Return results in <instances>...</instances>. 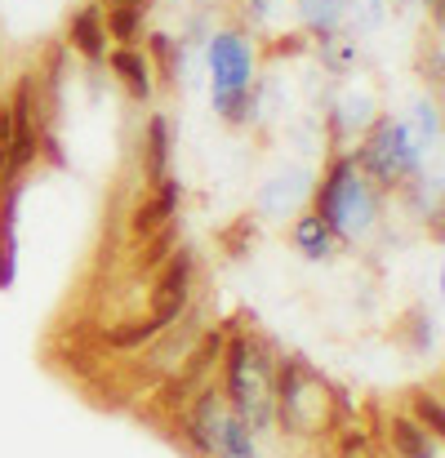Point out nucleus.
Instances as JSON below:
<instances>
[{
    "mask_svg": "<svg viewBox=\"0 0 445 458\" xmlns=\"http://www.w3.org/2000/svg\"><path fill=\"white\" fill-rule=\"evenodd\" d=\"M223 396L250 432H272L277 383H272V356L259 338H232L223 347Z\"/></svg>",
    "mask_w": 445,
    "mask_h": 458,
    "instance_id": "nucleus-1",
    "label": "nucleus"
},
{
    "mask_svg": "<svg viewBox=\"0 0 445 458\" xmlns=\"http://www.w3.org/2000/svg\"><path fill=\"white\" fill-rule=\"evenodd\" d=\"M316 214L329 223V232L338 236H361L370 232L374 214H379V196L370 187V178L356 169L352 156L334 160L329 174L321 178V191H316Z\"/></svg>",
    "mask_w": 445,
    "mask_h": 458,
    "instance_id": "nucleus-2",
    "label": "nucleus"
},
{
    "mask_svg": "<svg viewBox=\"0 0 445 458\" xmlns=\"http://www.w3.org/2000/svg\"><path fill=\"white\" fill-rule=\"evenodd\" d=\"M272 383H277V414H281V423L290 432L312 437V432H321L329 423V392L298 356H290L272 374Z\"/></svg>",
    "mask_w": 445,
    "mask_h": 458,
    "instance_id": "nucleus-3",
    "label": "nucleus"
},
{
    "mask_svg": "<svg viewBox=\"0 0 445 458\" xmlns=\"http://www.w3.org/2000/svg\"><path fill=\"white\" fill-rule=\"evenodd\" d=\"M250 49L241 36L223 31L210 45V72H214V107L227 121H245V103H250Z\"/></svg>",
    "mask_w": 445,
    "mask_h": 458,
    "instance_id": "nucleus-4",
    "label": "nucleus"
},
{
    "mask_svg": "<svg viewBox=\"0 0 445 458\" xmlns=\"http://www.w3.org/2000/svg\"><path fill=\"white\" fill-rule=\"evenodd\" d=\"M223 347H227V334L223 329H201L196 343L183 352V360L165 374V387H160V410H183L210 378V369L223 360Z\"/></svg>",
    "mask_w": 445,
    "mask_h": 458,
    "instance_id": "nucleus-5",
    "label": "nucleus"
},
{
    "mask_svg": "<svg viewBox=\"0 0 445 458\" xmlns=\"http://www.w3.org/2000/svg\"><path fill=\"white\" fill-rule=\"evenodd\" d=\"M361 169H365L374 182H383V187L410 178V174L419 169V152H415L406 125H397V121H379L374 134H370L365 148H361Z\"/></svg>",
    "mask_w": 445,
    "mask_h": 458,
    "instance_id": "nucleus-6",
    "label": "nucleus"
},
{
    "mask_svg": "<svg viewBox=\"0 0 445 458\" xmlns=\"http://www.w3.org/2000/svg\"><path fill=\"white\" fill-rule=\"evenodd\" d=\"M192 276H196L192 250H178L174 259H165V272L151 285V320H160V329L178 325L183 311L192 307Z\"/></svg>",
    "mask_w": 445,
    "mask_h": 458,
    "instance_id": "nucleus-7",
    "label": "nucleus"
},
{
    "mask_svg": "<svg viewBox=\"0 0 445 458\" xmlns=\"http://www.w3.org/2000/svg\"><path fill=\"white\" fill-rule=\"evenodd\" d=\"M218 423H223V392L205 383V387H201V392L183 405L178 428H183V437H187V445H192L196 454L214 458V437H218Z\"/></svg>",
    "mask_w": 445,
    "mask_h": 458,
    "instance_id": "nucleus-8",
    "label": "nucleus"
},
{
    "mask_svg": "<svg viewBox=\"0 0 445 458\" xmlns=\"http://www.w3.org/2000/svg\"><path fill=\"white\" fill-rule=\"evenodd\" d=\"M4 112H9V134H13V169H22V165H31V156L40 148L36 143V81L31 76H22V85Z\"/></svg>",
    "mask_w": 445,
    "mask_h": 458,
    "instance_id": "nucleus-9",
    "label": "nucleus"
},
{
    "mask_svg": "<svg viewBox=\"0 0 445 458\" xmlns=\"http://www.w3.org/2000/svg\"><path fill=\"white\" fill-rule=\"evenodd\" d=\"M178 205H183V187H178V178L156 182V187H151V196L134 209L130 232H134V236H151V232H160L165 223H174V218H178Z\"/></svg>",
    "mask_w": 445,
    "mask_h": 458,
    "instance_id": "nucleus-10",
    "label": "nucleus"
},
{
    "mask_svg": "<svg viewBox=\"0 0 445 458\" xmlns=\"http://www.w3.org/2000/svg\"><path fill=\"white\" fill-rule=\"evenodd\" d=\"M67 40L90 58V63H103V54H107V27H103V9L98 4H90V9H81V13H72V27H67Z\"/></svg>",
    "mask_w": 445,
    "mask_h": 458,
    "instance_id": "nucleus-11",
    "label": "nucleus"
},
{
    "mask_svg": "<svg viewBox=\"0 0 445 458\" xmlns=\"http://www.w3.org/2000/svg\"><path fill=\"white\" fill-rule=\"evenodd\" d=\"M148 156H143V178H148V187L156 182H165L169 178V121L165 116H151L148 121Z\"/></svg>",
    "mask_w": 445,
    "mask_h": 458,
    "instance_id": "nucleus-12",
    "label": "nucleus"
},
{
    "mask_svg": "<svg viewBox=\"0 0 445 458\" xmlns=\"http://www.w3.org/2000/svg\"><path fill=\"white\" fill-rule=\"evenodd\" d=\"M107 63H112V72L130 85V94H134V98H148L151 94V67H148V58H143L134 45L112 49V58H107Z\"/></svg>",
    "mask_w": 445,
    "mask_h": 458,
    "instance_id": "nucleus-13",
    "label": "nucleus"
},
{
    "mask_svg": "<svg viewBox=\"0 0 445 458\" xmlns=\"http://www.w3.org/2000/svg\"><path fill=\"white\" fill-rule=\"evenodd\" d=\"M295 250L303 259H325L334 250V232L321 214H303L295 223Z\"/></svg>",
    "mask_w": 445,
    "mask_h": 458,
    "instance_id": "nucleus-14",
    "label": "nucleus"
},
{
    "mask_svg": "<svg viewBox=\"0 0 445 458\" xmlns=\"http://www.w3.org/2000/svg\"><path fill=\"white\" fill-rule=\"evenodd\" d=\"M214 454L218 458H259V450H254V432H250L236 414H223L218 437H214Z\"/></svg>",
    "mask_w": 445,
    "mask_h": 458,
    "instance_id": "nucleus-15",
    "label": "nucleus"
},
{
    "mask_svg": "<svg viewBox=\"0 0 445 458\" xmlns=\"http://www.w3.org/2000/svg\"><path fill=\"white\" fill-rule=\"evenodd\" d=\"M160 334V320H125V325H116V329H107V347H116V352H139V347H148L151 338Z\"/></svg>",
    "mask_w": 445,
    "mask_h": 458,
    "instance_id": "nucleus-16",
    "label": "nucleus"
},
{
    "mask_svg": "<svg viewBox=\"0 0 445 458\" xmlns=\"http://www.w3.org/2000/svg\"><path fill=\"white\" fill-rule=\"evenodd\" d=\"M103 27H107V36H116L121 45H134V40L143 36V9H139V4H112Z\"/></svg>",
    "mask_w": 445,
    "mask_h": 458,
    "instance_id": "nucleus-17",
    "label": "nucleus"
},
{
    "mask_svg": "<svg viewBox=\"0 0 445 458\" xmlns=\"http://www.w3.org/2000/svg\"><path fill=\"white\" fill-rule=\"evenodd\" d=\"M392 441H397L401 458H437V450L428 445V432L410 419H392Z\"/></svg>",
    "mask_w": 445,
    "mask_h": 458,
    "instance_id": "nucleus-18",
    "label": "nucleus"
},
{
    "mask_svg": "<svg viewBox=\"0 0 445 458\" xmlns=\"http://www.w3.org/2000/svg\"><path fill=\"white\" fill-rule=\"evenodd\" d=\"M298 4H303V18H307V27H316L321 36H329V31L338 27L343 9H347V0H298Z\"/></svg>",
    "mask_w": 445,
    "mask_h": 458,
    "instance_id": "nucleus-19",
    "label": "nucleus"
},
{
    "mask_svg": "<svg viewBox=\"0 0 445 458\" xmlns=\"http://www.w3.org/2000/svg\"><path fill=\"white\" fill-rule=\"evenodd\" d=\"M174 245H178V218H174V223H165L160 232H151L148 250L139 254V267H143V272H148V267H160V263L169 259V250H174Z\"/></svg>",
    "mask_w": 445,
    "mask_h": 458,
    "instance_id": "nucleus-20",
    "label": "nucleus"
},
{
    "mask_svg": "<svg viewBox=\"0 0 445 458\" xmlns=\"http://www.w3.org/2000/svg\"><path fill=\"white\" fill-rule=\"evenodd\" d=\"M415 419H419V428H424V432L441 437V432H445L441 396H437V392H419V396H415Z\"/></svg>",
    "mask_w": 445,
    "mask_h": 458,
    "instance_id": "nucleus-21",
    "label": "nucleus"
},
{
    "mask_svg": "<svg viewBox=\"0 0 445 458\" xmlns=\"http://www.w3.org/2000/svg\"><path fill=\"white\" fill-rule=\"evenodd\" d=\"M103 4H134V0H103Z\"/></svg>",
    "mask_w": 445,
    "mask_h": 458,
    "instance_id": "nucleus-22",
    "label": "nucleus"
}]
</instances>
